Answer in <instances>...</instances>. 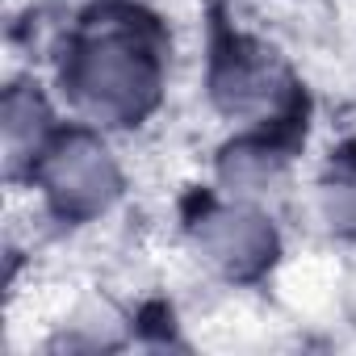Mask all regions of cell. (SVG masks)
<instances>
[{"label":"cell","mask_w":356,"mask_h":356,"mask_svg":"<svg viewBox=\"0 0 356 356\" xmlns=\"http://www.w3.org/2000/svg\"><path fill=\"white\" fill-rule=\"evenodd\" d=\"M143 47L126 34H105L101 42L80 55L76 84L92 101V109H118V113H138V92H151L155 84V63L138 59Z\"/></svg>","instance_id":"6da1fadb"},{"label":"cell","mask_w":356,"mask_h":356,"mask_svg":"<svg viewBox=\"0 0 356 356\" xmlns=\"http://www.w3.org/2000/svg\"><path fill=\"white\" fill-rule=\"evenodd\" d=\"M105 151H92V147H84V143H76L72 151H67V159H59L55 168V193H67V202L76 206L80 197H92V202H101L97 197V189L105 185V159H101Z\"/></svg>","instance_id":"7a4b0ae2"}]
</instances>
